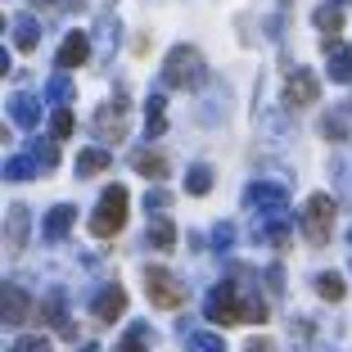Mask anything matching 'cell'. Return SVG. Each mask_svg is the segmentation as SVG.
<instances>
[{
  "instance_id": "6da1fadb",
  "label": "cell",
  "mask_w": 352,
  "mask_h": 352,
  "mask_svg": "<svg viewBox=\"0 0 352 352\" xmlns=\"http://www.w3.org/2000/svg\"><path fill=\"white\" fill-rule=\"evenodd\" d=\"M204 77H208V63L195 45H176V50L167 54L163 82L172 86V91H195V86H204Z\"/></svg>"
},
{
  "instance_id": "7a4b0ae2",
  "label": "cell",
  "mask_w": 352,
  "mask_h": 352,
  "mask_svg": "<svg viewBox=\"0 0 352 352\" xmlns=\"http://www.w3.org/2000/svg\"><path fill=\"white\" fill-rule=\"evenodd\" d=\"M208 321L212 325L249 321V289H244L239 280H221L217 289L208 294Z\"/></svg>"
},
{
  "instance_id": "3957f363",
  "label": "cell",
  "mask_w": 352,
  "mask_h": 352,
  "mask_svg": "<svg viewBox=\"0 0 352 352\" xmlns=\"http://www.w3.org/2000/svg\"><path fill=\"white\" fill-rule=\"evenodd\" d=\"M126 186H109L100 199V208H95V217H91V235L95 239H113L118 230L126 226Z\"/></svg>"
},
{
  "instance_id": "277c9868",
  "label": "cell",
  "mask_w": 352,
  "mask_h": 352,
  "mask_svg": "<svg viewBox=\"0 0 352 352\" xmlns=\"http://www.w3.org/2000/svg\"><path fill=\"white\" fill-rule=\"evenodd\" d=\"M145 298L154 302V307H163V311H176L181 302H186V285L163 267H145Z\"/></svg>"
},
{
  "instance_id": "5b68a950",
  "label": "cell",
  "mask_w": 352,
  "mask_h": 352,
  "mask_svg": "<svg viewBox=\"0 0 352 352\" xmlns=\"http://www.w3.org/2000/svg\"><path fill=\"white\" fill-rule=\"evenodd\" d=\"M334 217H339V208H334L330 195H311L307 208H302V235L311 239V244H325L334 230Z\"/></svg>"
},
{
  "instance_id": "8992f818",
  "label": "cell",
  "mask_w": 352,
  "mask_h": 352,
  "mask_svg": "<svg viewBox=\"0 0 352 352\" xmlns=\"http://www.w3.org/2000/svg\"><path fill=\"white\" fill-rule=\"evenodd\" d=\"M95 135L104 140H122L126 135V100H109L95 109Z\"/></svg>"
},
{
  "instance_id": "52a82bcc",
  "label": "cell",
  "mask_w": 352,
  "mask_h": 352,
  "mask_svg": "<svg viewBox=\"0 0 352 352\" xmlns=\"http://www.w3.org/2000/svg\"><path fill=\"white\" fill-rule=\"evenodd\" d=\"M285 100H289L294 109H307V104L321 100V82H316L307 68H294V73L285 77Z\"/></svg>"
},
{
  "instance_id": "ba28073f",
  "label": "cell",
  "mask_w": 352,
  "mask_h": 352,
  "mask_svg": "<svg viewBox=\"0 0 352 352\" xmlns=\"http://www.w3.org/2000/svg\"><path fill=\"white\" fill-rule=\"evenodd\" d=\"M32 316V298L19 289V285H5L0 289V321L5 325H23Z\"/></svg>"
},
{
  "instance_id": "9c48e42d",
  "label": "cell",
  "mask_w": 352,
  "mask_h": 352,
  "mask_svg": "<svg viewBox=\"0 0 352 352\" xmlns=\"http://www.w3.org/2000/svg\"><path fill=\"white\" fill-rule=\"evenodd\" d=\"M325 73H330L334 82H352V45L339 41V36L325 41Z\"/></svg>"
},
{
  "instance_id": "30bf717a",
  "label": "cell",
  "mask_w": 352,
  "mask_h": 352,
  "mask_svg": "<svg viewBox=\"0 0 352 352\" xmlns=\"http://www.w3.org/2000/svg\"><path fill=\"white\" fill-rule=\"evenodd\" d=\"M244 204L258 208V212H276V208L289 204V195H285V186H267V181H253V186L244 190Z\"/></svg>"
},
{
  "instance_id": "8fae6325",
  "label": "cell",
  "mask_w": 352,
  "mask_h": 352,
  "mask_svg": "<svg viewBox=\"0 0 352 352\" xmlns=\"http://www.w3.org/2000/svg\"><path fill=\"white\" fill-rule=\"evenodd\" d=\"M122 307H126V294L118 289V285H109V289H100L91 298V316H95V321H104V325H113L118 316H122Z\"/></svg>"
},
{
  "instance_id": "7c38bea8",
  "label": "cell",
  "mask_w": 352,
  "mask_h": 352,
  "mask_svg": "<svg viewBox=\"0 0 352 352\" xmlns=\"http://www.w3.org/2000/svg\"><path fill=\"white\" fill-rule=\"evenodd\" d=\"M10 118L23 126V131H36L41 118H45V109H41V100H32V95H14L10 100Z\"/></svg>"
},
{
  "instance_id": "4fadbf2b",
  "label": "cell",
  "mask_w": 352,
  "mask_h": 352,
  "mask_svg": "<svg viewBox=\"0 0 352 352\" xmlns=\"http://www.w3.org/2000/svg\"><path fill=\"white\" fill-rule=\"evenodd\" d=\"M73 221H77V212L68 204H59V208H50V212H45V221H41V235L50 239V244H59L63 235H68V230H73Z\"/></svg>"
},
{
  "instance_id": "5bb4252c",
  "label": "cell",
  "mask_w": 352,
  "mask_h": 352,
  "mask_svg": "<svg viewBox=\"0 0 352 352\" xmlns=\"http://www.w3.org/2000/svg\"><path fill=\"white\" fill-rule=\"evenodd\" d=\"M36 311H41V321H45V325H54V330H59L63 339H77V325L63 321V298H59V294H50V298H45Z\"/></svg>"
},
{
  "instance_id": "9a60e30c",
  "label": "cell",
  "mask_w": 352,
  "mask_h": 352,
  "mask_svg": "<svg viewBox=\"0 0 352 352\" xmlns=\"http://www.w3.org/2000/svg\"><path fill=\"white\" fill-rule=\"evenodd\" d=\"M86 54H91V41H86L82 32L63 36V45H59V68H77V63H86Z\"/></svg>"
},
{
  "instance_id": "2e32d148",
  "label": "cell",
  "mask_w": 352,
  "mask_h": 352,
  "mask_svg": "<svg viewBox=\"0 0 352 352\" xmlns=\"http://www.w3.org/2000/svg\"><path fill=\"white\" fill-rule=\"evenodd\" d=\"M145 118H149L145 135H163L167 131V100H163V95H149V100H145Z\"/></svg>"
},
{
  "instance_id": "e0dca14e",
  "label": "cell",
  "mask_w": 352,
  "mask_h": 352,
  "mask_svg": "<svg viewBox=\"0 0 352 352\" xmlns=\"http://www.w3.org/2000/svg\"><path fill=\"white\" fill-rule=\"evenodd\" d=\"M5 235H10V249L19 253L23 244H28V208L23 204H14V212H10V226H5Z\"/></svg>"
},
{
  "instance_id": "ac0fdd59",
  "label": "cell",
  "mask_w": 352,
  "mask_h": 352,
  "mask_svg": "<svg viewBox=\"0 0 352 352\" xmlns=\"http://www.w3.org/2000/svg\"><path fill=\"white\" fill-rule=\"evenodd\" d=\"M109 163H113V158H109V149H82V154H77V172H82V176L109 172Z\"/></svg>"
},
{
  "instance_id": "d6986e66",
  "label": "cell",
  "mask_w": 352,
  "mask_h": 352,
  "mask_svg": "<svg viewBox=\"0 0 352 352\" xmlns=\"http://www.w3.org/2000/svg\"><path fill=\"white\" fill-rule=\"evenodd\" d=\"M316 28H321V36H339V28H343V5L339 0H330V5L316 10Z\"/></svg>"
},
{
  "instance_id": "ffe728a7",
  "label": "cell",
  "mask_w": 352,
  "mask_h": 352,
  "mask_svg": "<svg viewBox=\"0 0 352 352\" xmlns=\"http://www.w3.org/2000/svg\"><path fill=\"white\" fill-rule=\"evenodd\" d=\"M131 167H135L140 176H149V181H163V176H167V158H163V154H145V149L131 158Z\"/></svg>"
},
{
  "instance_id": "44dd1931",
  "label": "cell",
  "mask_w": 352,
  "mask_h": 352,
  "mask_svg": "<svg viewBox=\"0 0 352 352\" xmlns=\"http://www.w3.org/2000/svg\"><path fill=\"white\" fill-rule=\"evenodd\" d=\"M262 239H267V244H285V239H289V217H285V208L267 212V226H262Z\"/></svg>"
},
{
  "instance_id": "7402d4cb",
  "label": "cell",
  "mask_w": 352,
  "mask_h": 352,
  "mask_svg": "<svg viewBox=\"0 0 352 352\" xmlns=\"http://www.w3.org/2000/svg\"><path fill=\"white\" fill-rule=\"evenodd\" d=\"M316 294H321L325 302H339L343 294H348V285H343L339 271H325V276H316Z\"/></svg>"
},
{
  "instance_id": "603a6c76",
  "label": "cell",
  "mask_w": 352,
  "mask_h": 352,
  "mask_svg": "<svg viewBox=\"0 0 352 352\" xmlns=\"http://www.w3.org/2000/svg\"><path fill=\"white\" fill-rule=\"evenodd\" d=\"M36 41H41L36 19H19V23H14V45H19V50H36Z\"/></svg>"
},
{
  "instance_id": "cb8c5ba5",
  "label": "cell",
  "mask_w": 352,
  "mask_h": 352,
  "mask_svg": "<svg viewBox=\"0 0 352 352\" xmlns=\"http://www.w3.org/2000/svg\"><path fill=\"white\" fill-rule=\"evenodd\" d=\"M186 190H190V195H208V190H212V167L195 163V167L186 172Z\"/></svg>"
},
{
  "instance_id": "d4e9b609",
  "label": "cell",
  "mask_w": 352,
  "mask_h": 352,
  "mask_svg": "<svg viewBox=\"0 0 352 352\" xmlns=\"http://www.w3.org/2000/svg\"><path fill=\"white\" fill-rule=\"evenodd\" d=\"M50 131H54V140H68V135L77 131V118H73V109H54V118H50Z\"/></svg>"
},
{
  "instance_id": "484cf974",
  "label": "cell",
  "mask_w": 352,
  "mask_h": 352,
  "mask_svg": "<svg viewBox=\"0 0 352 352\" xmlns=\"http://www.w3.org/2000/svg\"><path fill=\"white\" fill-rule=\"evenodd\" d=\"M149 244H154V249H176V230H172V221H163V217H158L154 221V226H149Z\"/></svg>"
},
{
  "instance_id": "4316f807",
  "label": "cell",
  "mask_w": 352,
  "mask_h": 352,
  "mask_svg": "<svg viewBox=\"0 0 352 352\" xmlns=\"http://www.w3.org/2000/svg\"><path fill=\"white\" fill-rule=\"evenodd\" d=\"M32 172H36V158H32V154L10 158V163H5V181H28Z\"/></svg>"
},
{
  "instance_id": "83f0119b",
  "label": "cell",
  "mask_w": 352,
  "mask_h": 352,
  "mask_svg": "<svg viewBox=\"0 0 352 352\" xmlns=\"http://www.w3.org/2000/svg\"><path fill=\"white\" fill-rule=\"evenodd\" d=\"M45 100H54V104H68L73 100V82H68V77H50V82H45Z\"/></svg>"
},
{
  "instance_id": "f1b7e54d",
  "label": "cell",
  "mask_w": 352,
  "mask_h": 352,
  "mask_svg": "<svg viewBox=\"0 0 352 352\" xmlns=\"http://www.w3.org/2000/svg\"><path fill=\"white\" fill-rule=\"evenodd\" d=\"M28 154L36 158L41 167H54V163H59V149H54V145H45V140H32V145H28Z\"/></svg>"
},
{
  "instance_id": "f546056e",
  "label": "cell",
  "mask_w": 352,
  "mask_h": 352,
  "mask_svg": "<svg viewBox=\"0 0 352 352\" xmlns=\"http://www.w3.org/2000/svg\"><path fill=\"white\" fill-rule=\"evenodd\" d=\"M140 343H145V348L154 343V330H149V325H131V330L122 334V348H140Z\"/></svg>"
},
{
  "instance_id": "4dcf8cb0",
  "label": "cell",
  "mask_w": 352,
  "mask_h": 352,
  "mask_svg": "<svg viewBox=\"0 0 352 352\" xmlns=\"http://www.w3.org/2000/svg\"><path fill=\"white\" fill-rule=\"evenodd\" d=\"M190 348H204V352H221V334H217V330H199V334H190Z\"/></svg>"
},
{
  "instance_id": "1f68e13d",
  "label": "cell",
  "mask_w": 352,
  "mask_h": 352,
  "mask_svg": "<svg viewBox=\"0 0 352 352\" xmlns=\"http://www.w3.org/2000/svg\"><path fill=\"white\" fill-rule=\"evenodd\" d=\"M230 239H235V226H230V221H221V226L212 230V244H217V249H230Z\"/></svg>"
},
{
  "instance_id": "d6a6232c",
  "label": "cell",
  "mask_w": 352,
  "mask_h": 352,
  "mask_svg": "<svg viewBox=\"0 0 352 352\" xmlns=\"http://www.w3.org/2000/svg\"><path fill=\"white\" fill-rule=\"evenodd\" d=\"M50 348V339H41V334H36V339H19L14 343V352H45Z\"/></svg>"
},
{
  "instance_id": "836d02e7",
  "label": "cell",
  "mask_w": 352,
  "mask_h": 352,
  "mask_svg": "<svg viewBox=\"0 0 352 352\" xmlns=\"http://www.w3.org/2000/svg\"><path fill=\"white\" fill-rule=\"evenodd\" d=\"M145 208L154 212V217H163V212H167V195H163V190H154V195L145 199Z\"/></svg>"
}]
</instances>
